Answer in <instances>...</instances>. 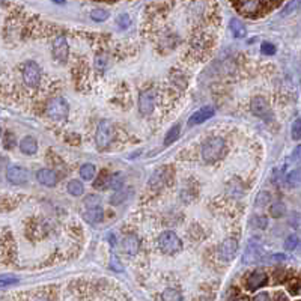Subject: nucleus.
I'll return each instance as SVG.
<instances>
[{"label":"nucleus","mask_w":301,"mask_h":301,"mask_svg":"<svg viewBox=\"0 0 301 301\" xmlns=\"http://www.w3.org/2000/svg\"><path fill=\"white\" fill-rule=\"evenodd\" d=\"M260 51H262L264 54L271 56V54H274V53H276V46H273V44H270V43H264V44H262V48H260Z\"/></svg>","instance_id":"nucleus-36"},{"label":"nucleus","mask_w":301,"mask_h":301,"mask_svg":"<svg viewBox=\"0 0 301 301\" xmlns=\"http://www.w3.org/2000/svg\"><path fill=\"white\" fill-rule=\"evenodd\" d=\"M264 259H265V257H264V249H262V246L256 241V238H253V239L247 244V247H246V250H244V253H243V264H244V265L257 264V262L264 260Z\"/></svg>","instance_id":"nucleus-5"},{"label":"nucleus","mask_w":301,"mask_h":301,"mask_svg":"<svg viewBox=\"0 0 301 301\" xmlns=\"http://www.w3.org/2000/svg\"><path fill=\"white\" fill-rule=\"evenodd\" d=\"M265 5L268 3H264V2H257V0H250V2H236L233 3L235 8H238L244 15L247 17H253L257 11H260V8H264Z\"/></svg>","instance_id":"nucleus-11"},{"label":"nucleus","mask_w":301,"mask_h":301,"mask_svg":"<svg viewBox=\"0 0 301 301\" xmlns=\"http://www.w3.org/2000/svg\"><path fill=\"white\" fill-rule=\"evenodd\" d=\"M35 301H47V300H44V298H39V300H35Z\"/></svg>","instance_id":"nucleus-45"},{"label":"nucleus","mask_w":301,"mask_h":301,"mask_svg":"<svg viewBox=\"0 0 301 301\" xmlns=\"http://www.w3.org/2000/svg\"><path fill=\"white\" fill-rule=\"evenodd\" d=\"M124 186V179H122V175H119V173H115L113 176H110V179H109V187L110 188H113L116 191H119L121 188Z\"/></svg>","instance_id":"nucleus-29"},{"label":"nucleus","mask_w":301,"mask_h":301,"mask_svg":"<svg viewBox=\"0 0 301 301\" xmlns=\"http://www.w3.org/2000/svg\"><path fill=\"white\" fill-rule=\"evenodd\" d=\"M83 218L91 223V225H96V223H101L104 220V211L101 208H92L88 209L85 214H83Z\"/></svg>","instance_id":"nucleus-17"},{"label":"nucleus","mask_w":301,"mask_h":301,"mask_svg":"<svg viewBox=\"0 0 301 301\" xmlns=\"http://www.w3.org/2000/svg\"><path fill=\"white\" fill-rule=\"evenodd\" d=\"M68 193L72 194V196H82L83 194V191H85V187L83 184L78 181V179H72L68 183Z\"/></svg>","instance_id":"nucleus-23"},{"label":"nucleus","mask_w":301,"mask_h":301,"mask_svg":"<svg viewBox=\"0 0 301 301\" xmlns=\"http://www.w3.org/2000/svg\"><path fill=\"white\" fill-rule=\"evenodd\" d=\"M270 212H271L273 217L280 218V217H283V215L286 214V207H285L283 202H274V204L271 205V208H270Z\"/></svg>","instance_id":"nucleus-26"},{"label":"nucleus","mask_w":301,"mask_h":301,"mask_svg":"<svg viewBox=\"0 0 301 301\" xmlns=\"http://www.w3.org/2000/svg\"><path fill=\"white\" fill-rule=\"evenodd\" d=\"M112 268L115 270V271H122L124 268H122V265H121V260L116 257V255H112Z\"/></svg>","instance_id":"nucleus-39"},{"label":"nucleus","mask_w":301,"mask_h":301,"mask_svg":"<svg viewBox=\"0 0 301 301\" xmlns=\"http://www.w3.org/2000/svg\"><path fill=\"white\" fill-rule=\"evenodd\" d=\"M23 80L29 88H36L41 82V68L38 64L29 61L23 65Z\"/></svg>","instance_id":"nucleus-6"},{"label":"nucleus","mask_w":301,"mask_h":301,"mask_svg":"<svg viewBox=\"0 0 301 301\" xmlns=\"http://www.w3.org/2000/svg\"><path fill=\"white\" fill-rule=\"evenodd\" d=\"M274 300L276 301H288V298H286V295H285L283 292H277V294H276V297H274Z\"/></svg>","instance_id":"nucleus-43"},{"label":"nucleus","mask_w":301,"mask_h":301,"mask_svg":"<svg viewBox=\"0 0 301 301\" xmlns=\"http://www.w3.org/2000/svg\"><path fill=\"white\" fill-rule=\"evenodd\" d=\"M80 176L85 179V181H91L93 176H95V166L93 164H83L80 167Z\"/></svg>","instance_id":"nucleus-24"},{"label":"nucleus","mask_w":301,"mask_h":301,"mask_svg":"<svg viewBox=\"0 0 301 301\" xmlns=\"http://www.w3.org/2000/svg\"><path fill=\"white\" fill-rule=\"evenodd\" d=\"M163 301H183V295L179 291L173 289V288H167L164 289L162 294Z\"/></svg>","instance_id":"nucleus-21"},{"label":"nucleus","mask_w":301,"mask_h":301,"mask_svg":"<svg viewBox=\"0 0 301 301\" xmlns=\"http://www.w3.org/2000/svg\"><path fill=\"white\" fill-rule=\"evenodd\" d=\"M250 109L253 112V115L259 116V117H267L270 115V107H268V103L264 96L257 95L252 99L250 103Z\"/></svg>","instance_id":"nucleus-14"},{"label":"nucleus","mask_w":301,"mask_h":301,"mask_svg":"<svg viewBox=\"0 0 301 301\" xmlns=\"http://www.w3.org/2000/svg\"><path fill=\"white\" fill-rule=\"evenodd\" d=\"M235 301H250L247 297H239V298H236Z\"/></svg>","instance_id":"nucleus-44"},{"label":"nucleus","mask_w":301,"mask_h":301,"mask_svg":"<svg viewBox=\"0 0 301 301\" xmlns=\"http://www.w3.org/2000/svg\"><path fill=\"white\" fill-rule=\"evenodd\" d=\"M131 23V20H130V17L127 15V14H121L119 17H117V26L121 27V29H127L128 26Z\"/></svg>","instance_id":"nucleus-34"},{"label":"nucleus","mask_w":301,"mask_h":301,"mask_svg":"<svg viewBox=\"0 0 301 301\" xmlns=\"http://www.w3.org/2000/svg\"><path fill=\"white\" fill-rule=\"evenodd\" d=\"M226 149V142L222 137H212L207 140L202 146V158L207 163H215L223 157Z\"/></svg>","instance_id":"nucleus-1"},{"label":"nucleus","mask_w":301,"mask_h":301,"mask_svg":"<svg viewBox=\"0 0 301 301\" xmlns=\"http://www.w3.org/2000/svg\"><path fill=\"white\" fill-rule=\"evenodd\" d=\"M36 179L39 184L46 187H54L57 184V175L51 169H41L36 173Z\"/></svg>","instance_id":"nucleus-15"},{"label":"nucleus","mask_w":301,"mask_h":301,"mask_svg":"<svg viewBox=\"0 0 301 301\" xmlns=\"http://www.w3.org/2000/svg\"><path fill=\"white\" fill-rule=\"evenodd\" d=\"M109 11H106V9H101V8H96V9H92V12H91V18L95 20V22H104V20H107L109 18Z\"/></svg>","instance_id":"nucleus-27"},{"label":"nucleus","mask_w":301,"mask_h":301,"mask_svg":"<svg viewBox=\"0 0 301 301\" xmlns=\"http://www.w3.org/2000/svg\"><path fill=\"white\" fill-rule=\"evenodd\" d=\"M270 199H271V196H270V193L268 191H259V194H257V197H256V205L257 207H265L267 204H270Z\"/></svg>","instance_id":"nucleus-31"},{"label":"nucleus","mask_w":301,"mask_h":301,"mask_svg":"<svg viewBox=\"0 0 301 301\" xmlns=\"http://www.w3.org/2000/svg\"><path fill=\"white\" fill-rule=\"evenodd\" d=\"M68 56H70V46L67 43V38L61 35L53 41V57L57 62L65 64L68 61Z\"/></svg>","instance_id":"nucleus-7"},{"label":"nucleus","mask_w":301,"mask_h":301,"mask_svg":"<svg viewBox=\"0 0 301 301\" xmlns=\"http://www.w3.org/2000/svg\"><path fill=\"white\" fill-rule=\"evenodd\" d=\"M95 65H96V68L99 71H104L106 70V67H107V61H106L104 57L98 56V57L95 59Z\"/></svg>","instance_id":"nucleus-38"},{"label":"nucleus","mask_w":301,"mask_h":301,"mask_svg":"<svg viewBox=\"0 0 301 301\" xmlns=\"http://www.w3.org/2000/svg\"><path fill=\"white\" fill-rule=\"evenodd\" d=\"M291 136H292V139L294 140L301 139V119L294 121V124H292V128H291Z\"/></svg>","instance_id":"nucleus-33"},{"label":"nucleus","mask_w":301,"mask_h":301,"mask_svg":"<svg viewBox=\"0 0 301 301\" xmlns=\"http://www.w3.org/2000/svg\"><path fill=\"white\" fill-rule=\"evenodd\" d=\"M122 249L127 255H136L140 249V241L136 235H127L122 239Z\"/></svg>","instance_id":"nucleus-16"},{"label":"nucleus","mask_w":301,"mask_h":301,"mask_svg":"<svg viewBox=\"0 0 301 301\" xmlns=\"http://www.w3.org/2000/svg\"><path fill=\"white\" fill-rule=\"evenodd\" d=\"M229 27H231L232 35H233L235 38H244V36L247 35L246 26L241 23L238 18H232L231 23H229Z\"/></svg>","instance_id":"nucleus-19"},{"label":"nucleus","mask_w":301,"mask_h":301,"mask_svg":"<svg viewBox=\"0 0 301 301\" xmlns=\"http://www.w3.org/2000/svg\"><path fill=\"white\" fill-rule=\"evenodd\" d=\"M20 149H22V152L27 154V155H33L38 151V142L33 139V137L27 136V137H24L20 142Z\"/></svg>","instance_id":"nucleus-18"},{"label":"nucleus","mask_w":301,"mask_h":301,"mask_svg":"<svg viewBox=\"0 0 301 301\" xmlns=\"http://www.w3.org/2000/svg\"><path fill=\"white\" fill-rule=\"evenodd\" d=\"M99 204H101V199H99V196H95V194L86 196V199H85V205L88 207V209L99 208Z\"/></svg>","instance_id":"nucleus-32"},{"label":"nucleus","mask_w":301,"mask_h":301,"mask_svg":"<svg viewBox=\"0 0 301 301\" xmlns=\"http://www.w3.org/2000/svg\"><path fill=\"white\" fill-rule=\"evenodd\" d=\"M155 107V93L154 91H145L139 98V110L142 115H151Z\"/></svg>","instance_id":"nucleus-10"},{"label":"nucleus","mask_w":301,"mask_h":301,"mask_svg":"<svg viewBox=\"0 0 301 301\" xmlns=\"http://www.w3.org/2000/svg\"><path fill=\"white\" fill-rule=\"evenodd\" d=\"M236 252H238V241L235 238H228L218 247V257L225 262H229L236 256Z\"/></svg>","instance_id":"nucleus-9"},{"label":"nucleus","mask_w":301,"mask_h":301,"mask_svg":"<svg viewBox=\"0 0 301 301\" xmlns=\"http://www.w3.org/2000/svg\"><path fill=\"white\" fill-rule=\"evenodd\" d=\"M158 247L166 255H175L183 249V243L175 232L166 231L158 236Z\"/></svg>","instance_id":"nucleus-3"},{"label":"nucleus","mask_w":301,"mask_h":301,"mask_svg":"<svg viewBox=\"0 0 301 301\" xmlns=\"http://www.w3.org/2000/svg\"><path fill=\"white\" fill-rule=\"evenodd\" d=\"M250 226L255 229H265L268 226V218L265 215H255L250 220Z\"/></svg>","instance_id":"nucleus-25"},{"label":"nucleus","mask_w":301,"mask_h":301,"mask_svg":"<svg viewBox=\"0 0 301 301\" xmlns=\"http://www.w3.org/2000/svg\"><path fill=\"white\" fill-rule=\"evenodd\" d=\"M3 143H5V148L9 149V148H14V143H15V137L11 134V133H5V137H3Z\"/></svg>","instance_id":"nucleus-35"},{"label":"nucleus","mask_w":301,"mask_h":301,"mask_svg":"<svg viewBox=\"0 0 301 301\" xmlns=\"http://www.w3.org/2000/svg\"><path fill=\"white\" fill-rule=\"evenodd\" d=\"M253 301H270V295L267 292H260V294L256 295Z\"/></svg>","instance_id":"nucleus-42"},{"label":"nucleus","mask_w":301,"mask_h":301,"mask_svg":"<svg viewBox=\"0 0 301 301\" xmlns=\"http://www.w3.org/2000/svg\"><path fill=\"white\" fill-rule=\"evenodd\" d=\"M298 243H300V239H298L297 235H289L286 238V241H285V250L286 252H292L294 249H297Z\"/></svg>","instance_id":"nucleus-28"},{"label":"nucleus","mask_w":301,"mask_h":301,"mask_svg":"<svg viewBox=\"0 0 301 301\" xmlns=\"http://www.w3.org/2000/svg\"><path fill=\"white\" fill-rule=\"evenodd\" d=\"M214 115H215V109H214V107H211V106L202 107V109H199L196 113L191 115V117L188 119V125H190V127H191V125H199V124H202V122L211 119Z\"/></svg>","instance_id":"nucleus-13"},{"label":"nucleus","mask_w":301,"mask_h":301,"mask_svg":"<svg viewBox=\"0 0 301 301\" xmlns=\"http://www.w3.org/2000/svg\"><path fill=\"white\" fill-rule=\"evenodd\" d=\"M179 133H181V127H179V125H173V127L167 131V134H166V137H164V143H166V145H172L173 142L178 140Z\"/></svg>","instance_id":"nucleus-22"},{"label":"nucleus","mask_w":301,"mask_h":301,"mask_svg":"<svg viewBox=\"0 0 301 301\" xmlns=\"http://www.w3.org/2000/svg\"><path fill=\"white\" fill-rule=\"evenodd\" d=\"M286 184L289 187H292V188L301 187V167H298V169H295V170H292V172L288 173V176H286Z\"/></svg>","instance_id":"nucleus-20"},{"label":"nucleus","mask_w":301,"mask_h":301,"mask_svg":"<svg viewBox=\"0 0 301 301\" xmlns=\"http://www.w3.org/2000/svg\"><path fill=\"white\" fill-rule=\"evenodd\" d=\"M115 137V130L112 127V124L107 121V119H103L96 128V136H95V140H96V146L99 149H104L107 148L112 140Z\"/></svg>","instance_id":"nucleus-4"},{"label":"nucleus","mask_w":301,"mask_h":301,"mask_svg":"<svg viewBox=\"0 0 301 301\" xmlns=\"http://www.w3.org/2000/svg\"><path fill=\"white\" fill-rule=\"evenodd\" d=\"M291 160L294 163H297V164H301V145H298L294 151H292V154H291Z\"/></svg>","instance_id":"nucleus-37"},{"label":"nucleus","mask_w":301,"mask_h":301,"mask_svg":"<svg viewBox=\"0 0 301 301\" xmlns=\"http://www.w3.org/2000/svg\"><path fill=\"white\" fill-rule=\"evenodd\" d=\"M6 178L11 184L22 186L24 183H27L29 172H27V169H24L22 166H9L6 170Z\"/></svg>","instance_id":"nucleus-8"},{"label":"nucleus","mask_w":301,"mask_h":301,"mask_svg":"<svg viewBox=\"0 0 301 301\" xmlns=\"http://www.w3.org/2000/svg\"><path fill=\"white\" fill-rule=\"evenodd\" d=\"M128 191H130V190H119V191H115V194H113L112 199H110V204H113V205L122 204V202L125 200V197L128 196Z\"/></svg>","instance_id":"nucleus-30"},{"label":"nucleus","mask_w":301,"mask_h":301,"mask_svg":"<svg viewBox=\"0 0 301 301\" xmlns=\"http://www.w3.org/2000/svg\"><path fill=\"white\" fill-rule=\"evenodd\" d=\"M18 280L15 277H8V276H2V286L3 288H6L8 285H14V283H17Z\"/></svg>","instance_id":"nucleus-40"},{"label":"nucleus","mask_w":301,"mask_h":301,"mask_svg":"<svg viewBox=\"0 0 301 301\" xmlns=\"http://www.w3.org/2000/svg\"><path fill=\"white\" fill-rule=\"evenodd\" d=\"M103 183H106V184H107V179H106V172H103V173L99 175L98 181L93 184V187H95V188H101V187H103Z\"/></svg>","instance_id":"nucleus-41"},{"label":"nucleus","mask_w":301,"mask_h":301,"mask_svg":"<svg viewBox=\"0 0 301 301\" xmlns=\"http://www.w3.org/2000/svg\"><path fill=\"white\" fill-rule=\"evenodd\" d=\"M47 116L53 121H57V122H62L68 117L70 113V106L68 103L65 101V98L62 96H56L53 99H50L47 103Z\"/></svg>","instance_id":"nucleus-2"},{"label":"nucleus","mask_w":301,"mask_h":301,"mask_svg":"<svg viewBox=\"0 0 301 301\" xmlns=\"http://www.w3.org/2000/svg\"><path fill=\"white\" fill-rule=\"evenodd\" d=\"M267 282H268L267 273L262 271V270H256V271H253V273L247 277L246 285H247V289H249V291H256V289L262 288L264 285H267Z\"/></svg>","instance_id":"nucleus-12"}]
</instances>
